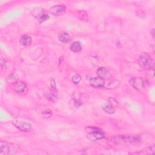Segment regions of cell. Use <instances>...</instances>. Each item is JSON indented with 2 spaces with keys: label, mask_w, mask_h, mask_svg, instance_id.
I'll list each match as a JSON object with an SVG mask.
<instances>
[{
  "label": "cell",
  "mask_w": 155,
  "mask_h": 155,
  "mask_svg": "<svg viewBox=\"0 0 155 155\" xmlns=\"http://www.w3.org/2000/svg\"><path fill=\"white\" fill-rule=\"evenodd\" d=\"M138 64L141 68L146 70H153L154 61L148 53H143L140 55Z\"/></svg>",
  "instance_id": "1"
},
{
  "label": "cell",
  "mask_w": 155,
  "mask_h": 155,
  "mask_svg": "<svg viewBox=\"0 0 155 155\" xmlns=\"http://www.w3.org/2000/svg\"><path fill=\"white\" fill-rule=\"evenodd\" d=\"M18 146L7 142L1 141L0 144V153L15 154L17 152Z\"/></svg>",
  "instance_id": "2"
},
{
  "label": "cell",
  "mask_w": 155,
  "mask_h": 155,
  "mask_svg": "<svg viewBox=\"0 0 155 155\" xmlns=\"http://www.w3.org/2000/svg\"><path fill=\"white\" fill-rule=\"evenodd\" d=\"M32 15L40 22H43L49 18V15L46 13L44 9L41 7H35L32 11Z\"/></svg>",
  "instance_id": "3"
},
{
  "label": "cell",
  "mask_w": 155,
  "mask_h": 155,
  "mask_svg": "<svg viewBox=\"0 0 155 155\" xmlns=\"http://www.w3.org/2000/svg\"><path fill=\"white\" fill-rule=\"evenodd\" d=\"M12 122L14 125V126L21 132H29L32 128V125L28 122L21 121L17 119H14L12 121Z\"/></svg>",
  "instance_id": "4"
},
{
  "label": "cell",
  "mask_w": 155,
  "mask_h": 155,
  "mask_svg": "<svg viewBox=\"0 0 155 155\" xmlns=\"http://www.w3.org/2000/svg\"><path fill=\"white\" fill-rule=\"evenodd\" d=\"M67 7L64 4H59V5H56L52 7L49 11L50 13L52 14L53 15L55 16H61L63 15L65 12H66Z\"/></svg>",
  "instance_id": "5"
},
{
  "label": "cell",
  "mask_w": 155,
  "mask_h": 155,
  "mask_svg": "<svg viewBox=\"0 0 155 155\" xmlns=\"http://www.w3.org/2000/svg\"><path fill=\"white\" fill-rule=\"evenodd\" d=\"M130 84L135 89L138 90H141L144 87V81L142 78L139 77L132 78L130 80Z\"/></svg>",
  "instance_id": "6"
},
{
  "label": "cell",
  "mask_w": 155,
  "mask_h": 155,
  "mask_svg": "<svg viewBox=\"0 0 155 155\" xmlns=\"http://www.w3.org/2000/svg\"><path fill=\"white\" fill-rule=\"evenodd\" d=\"M90 84L94 88H103L105 85V81L103 78L99 76L93 77L89 80Z\"/></svg>",
  "instance_id": "7"
},
{
  "label": "cell",
  "mask_w": 155,
  "mask_h": 155,
  "mask_svg": "<svg viewBox=\"0 0 155 155\" xmlns=\"http://www.w3.org/2000/svg\"><path fill=\"white\" fill-rule=\"evenodd\" d=\"M116 141L120 142H131V143H138L140 142L141 139L139 137L136 136H119L116 138Z\"/></svg>",
  "instance_id": "8"
},
{
  "label": "cell",
  "mask_w": 155,
  "mask_h": 155,
  "mask_svg": "<svg viewBox=\"0 0 155 155\" xmlns=\"http://www.w3.org/2000/svg\"><path fill=\"white\" fill-rule=\"evenodd\" d=\"M14 90L18 94H24L27 92V86L24 82L20 81L15 84L14 87Z\"/></svg>",
  "instance_id": "9"
},
{
  "label": "cell",
  "mask_w": 155,
  "mask_h": 155,
  "mask_svg": "<svg viewBox=\"0 0 155 155\" xmlns=\"http://www.w3.org/2000/svg\"><path fill=\"white\" fill-rule=\"evenodd\" d=\"M104 135L103 132H91L88 133L87 135V138L90 141H97L100 139L104 138Z\"/></svg>",
  "instance_id": "10"
},
{
  "label": "cell",
  "mask_w": 155,
  "mask_h": 155,
  "mask_svg": "<svg viewBox=\"0 0 155 155\" xmlns=\"http://www.w3.org/2000/svg\"><path fill=\"white\" fill-rule=\"evenodd\" d=\"M46 98L52 103H54L58 99L57 93L54 90H49L46 93Z\"/></svg>",
  "instance_id": "11"
},
{
  "label": "cell",
  "mask_w": 155,
  "mask_h": 155,
  "mask_svg": "<svg viewBox=\"0 0 155 155\" xmlns=\"http://www.w3.org/2000/svg\"><path fill=\"white\" fill-rule=\"evenodd\" d=\"M58 38V39L63 43H68L71 41V37L70 35L65 32H62L61 33H59Z\"/></svg>",
  "instance_id": "12"
},
{
  "label": "cell",
  "mask_w": 155,
  "mask_h": 155,
  "mask_svg": "<svg viewBox=\"0 0 155 155\" xmlns=\"http://www.w3.org/2000/svg\"><path fill=\"white\" fill-rule=\"evenodd\" d=\"M32 38L29 35H24L22 36L20 39V43L21 45L24 46H29L32 44Z\"/></svg>",
  "instance_id": "13"
},
{
  "label": "cell",
  "mask_w": 155,
  "mask_h": 155,
  "mask_svg": "<svg viewBox=\"0 0 155 155\" xmlns=\"http://www.w3.org/2000/svg\"><path fill=\"white\" fill-rule=\"evenodd\" d=\"M18 75L16 73H12L7 76V81L10 84H15L18 82Z\"/></svg>",
  "instance_id": "14"
},
{
  "label": "cell",
  "mask_w": 155,
  "mask_h": 155,
  "mask_svg": "<svg viewBox=\"0 0 155 155\" xmlns=\"http://www.w3.org/2000/svg\"><path fill=\"white\" fill-rule=\"evenodd\" d=\"M70 49L73 52H80L81 50V45L78 41H75L70 45Z\"/></svg>",
  "instance_id": "15"
},
{
  "label": "cell",
  "mask_w": 155,
  "mask_h": 155,
  "mask_svg": "<svg viewBox=\"0 0 155 155\" xmlns=\"http://www.w3.org/2000/svg\"><path fill=\"white\" fill-rule=\"evenodd\" d=\"M121 84L120 81H119L118 80H115L110 82L109 84L107 86L106 88L108 89V90H113V89H115L118 88L120 86Z\"/></svg>",
  "instance_id": "16"
},
{
  "label": "cell",
  "mask_w": 155,
  "mask_h": 155,
  "mask_svg": "<svg viewBox=\"0 0 155 155\" xmlns=\"http://www.w3.org/2000/svg\"><path fill=\"white\" fill-rule=\"evenodd\" d=\"M97 73L98 76L103 78H104L109 73V71L107 70L105 67H99L97 71Z\"/></svg>",
  "instance_id": "17"
},
{
  "label": "cell",
  "mask_w": 155,
  "mask_h": 155,
  "mask_svg": "<svg viewBox=\"0 0 155 155\" xmlns=\"http://www.w3.org/2000/svg\"><path fill=\"white\" fill-rule=\"evenodd\" d=\"M103 110L108 114H113L115 113V107L111 105H105L103 107Z\"/></svg>",
  "instance_id": "18"
},
{
  "label": "cell",
  "mask_w": 155,
  "mask_h": 155,
  "mask_svg": "<svg viewBox=\"0 0 155 155\" xmlns=\"http://www.w3.org/2000/svg\"><path fill=\"white\" fill-rule=\"evenodd\" d=\"M79 17L81 20L83 21L88 20V14L85 11H81L79 14Z\"/></svg>",
  "instance_id": "19"
},
{
  "label": "cell",
  "mask_w": 155,
  "mask_h": 155,
  "mask_svg": "<svg viewBox=\"0 0 155 155\" xmlns=\"http://www.w3.org/2000/svg\"><path fill=\"white\" fill-rule=\"evenodd\" d=\"M108 101L109 103V104L113 106V107H117L118 106V101H116V99L113 98V97H109L108 99Z\"/></svg>",
  "instance_id": "20"
},
{
  "label": "cell",
  "mask_w": 155,
  "mask_h": 155,
  "mask_svg": "<svg viewBox=\"0 0 155 155\" xmlns=\"http://www.w3.org/2000/svg\"><path fill=\"white\" fill-rule=\"evenodd\" d=\"M71 80H72L73 82H74L75 84H78L81 80V76L79 74L76 73L73 75Z\"/></svg>",
  "instance_id": "21"
},
{
  "label": "cell",
  "mask_w": 155,
  "mask_h": 155,
  "mask_svg": "<svg viewBox=\"0 0 155 155\" xmlns=\"http://www.w3.org/2000/svg\"><path fill=\"white\" fill-rule=\"evenodd\" d=\"M86 132L88 133H91V132H102V130L101 129L97 128V127H88L86 128Z\"/></svg>",
  "instance_id": "22"
},
{
  "label": "cell",
  "mask_w": 155,
  "mask_h": 155,
  "mask_svg": "<svg viewBox=\"0 0 155 155\" xmlns=\"http://www.w3.org/2000/svg\"><path fill=\"white\" fill-rule=\"evenodd\" d=\"M155 152V147L154 145L149 147L147 148V152L149 154H154Z\"/></svg>",
  "instance_id": "23"
},
{
  "label": "cell",
  "mask_w": 155,
  "mask_h": 155,
  "mask_svg": "<svg viewBox=\"0 0 155 155\" xmlns=\"http://www.w3.org/2000/svg\"><path fill=\"white\" fill-rule=\"evenodd\" d=\"M43 115L47 118H50L52 116V112L50 109H47L43 112Z\"/></svg>",
  "instance_id": "24"
},
{
  "label": "cell",
  "mask_w": 155,
  "mask_h": 155,
  "mask_svg": "<svg viewBox=\"0 0 155 155\" xmlns=\"http://www.w3.org/2000/svg\"><path fill=\"white\" fill-rule=\"evenodd\" d=\"M50 85L52 88H53V90H56V82L55 80H52L50 81Z\"/></svg>",
  "instance_id": "25"
},
{
  "label": "cell",
  "mask_w": 155,
  "mask_h": 155,
  "mask_svg": "<svg viewBox=\"0 0 155 155\" xmlns=\"http://www.w3.org/2000/svg\"><path fill=\"white\" fill-rule=\"evenodd\" d=\"M81 105V101H75V105L76 107H79L80 105Z\"/></svg>",
  "instance_id": "26"
},
{
  "label": "cell",
  "mask_w": 155,
  "mask_h": 155,
  "mask_svg": "<svg viewBox=\"0 0 155 155\" xmlns=\"http://www.w3.org/2000/svg\"><path fill=\"white\" fill-rule=\"evenodd\" d=\"M132 154H144V153H142V152H134V153H131Z\"/></svg>",
  "instance_id": "27"
},
{
  "label": "cell",
  "mask_w": 155,
  "mask_h": 155,
  "mask_svg": "<svg viewBox=\"0 0 155 155\" xmlns=\"http://www.w3.org/2000/svg\"><path fill=\"white\" fill-rule=\"evenodd\" d=\"M151 33H152V37H153V38H154V29H152V31H151Z\"/></svg>",
  "instance_id": "28"
}]
</instances>
